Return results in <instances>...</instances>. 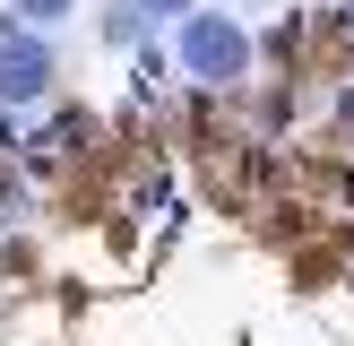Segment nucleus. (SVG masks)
<instances>
[{"mask_svg":"<svg viewBox=\"0 0 354 346\" xmlns=\"http://www.w3.org/2000/svg\"><path fill=\"white\" fill-rule=\"evenodd\" d=\"M173 61L190 69V86H242L251 78V35L234 9H190L173 17Z\"/></svg>","mask_w":354,"mask_h":346,"instance_id":"1","label":"nucleus"},{"mask_svg":"<svg viewBox=\"0 0 354 346\" xmlns=\"http://www.w3.org/2000/svg\"><path fill=\"white\" fill-rule=\"evenodd\" d=\"M44 86H52L44 26H17L9 17V35H0V104H44Z\"/></svg>","mask_w":354,"mask_h":346,"instance_id":"2","label":"nucleus"},{"mask_svg":"<svg viewBox=\"0 0 354 346\" xmlns=\"http://www.w3.org/2000/svg\"><path fill=\"white\" fill-rule=\"evenodd\" d=\"M138 26H147V9H138V0H113V9L95 17V35H104V44H138Z\"/></svg>","mask_w":354,"mask_h":346,"instance_id":"3","label":"nucleus"},{"mask_svg":"<svg viewBox=\"0 0 354 346\" xmlns=\"http://www.w3.org/2000/svg\"><path fill=\"white\" fill-rule=\"evenodd\" d=\"M69 9H78V0H9V17H17V26H61Z\"/></svg>","mask_w":354,"mask_h":346,"instance_id":"4","label":"nucleus"},{"mask_svg":"<svg viewBox=\"0 0 354 346\" xmlns=\"http://www.w3.org/2000/svg\"><path fill=\"white\" fill-rule=\"evenodd\" d=\"M138 9H147L156 26H173V17H190V9H199V0H138Z\"/></svg>","mask_w":354,"mask_h":346,"instance_id":"5","label":"nucleus"}]
</instances>
